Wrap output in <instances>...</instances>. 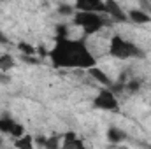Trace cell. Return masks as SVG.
Returning <instances> with one entry per match:
<instances>
[{
	"label": "cell",
	"mask_w": 151,
	"mask_h": 149,
	"mask_svg": "<svg viewBox=\"0 0 151 149\" xmlns=\"http://www.w3.org/2000/svg\"><path fill=\"white\" fill-rule=\"evenodd\" d=\"M49 58L56 69H93L95 58L90 53L84 40H72L67 37H56Z\"/></svg>",
	"instance_id": "1"
},
{
	"label": "cell",
	"mask_w": 151,
	"mask_h": 149,
	"mask_svg": "<svg viewBox=\"0 0 151 149\" xmlns=\"http://www.w3.org/2000/svg\"><path fill=\"white\" fill-rule=\"evenodd\" d=\"M109 53L111 56L118 58V60H128V58H142L144 53L142 49H139L134 42L130 40H125L119 35H114L111 39V44H109Z\"/></svg>",
	"instance_id": "2"
},
{
	"label": "cell",
	"mask_w": 151,
	"mask_h": 149,
	"mask_svg": "<svg viewBox=\"0 0 151 149\" xmlns=\"http://www.w3.org/2000/svg\"><path fill=\"white\" fill-rule=\"evenodd\" d=\"M74 23L77 27H81L84 30V34H95L100 28H104L106 19L100 14H93V12H77L74 18Z\"/></svg>",
	"instance_id": "3"
},
{
	"label": "cell",
	"mask_w": 151,
	"mask_h": 149,
	"mask_svg": "<svg viewBox=\"0 0 151 149\" xmlns=\"http://www.w3.org/2000/svg\"><path fill=\"white\" fill-rule=\"evenodd\" d=\"M93 105L97 109H102V111H118L119 109V104H118V98L111 90H102L99 91V95L95 97L93 100Z\"/></svg>",
	"instance_id": "4"
},
{
	"label": "cell",
	"mask_w": 151,
	"mask_h": 149,
	"mask_svg": "<svg viewBox=\"0 0 151 149\" xmlns=\"http://www.w3.org/2000/svg\"><path fill=\"white\" fill-rule=\"evenodd\" d=\"M74 9L77 12H93V14H106V4L100 0H79L76 2Z\"/></svg>",
	"instance_id": "5"
},
{
	"label": "cell",
	"mask_w": 151,
	"mask_h": 149,
	"mask_svg": "<svg viewBox=\"0 0 151 149\" xmlns=\"http://www.w3.org/2000/svg\"><path fill=\"white\" fill-rule=\"evenodd\" d=\"M60 149H86V146L74 132H67L62 137V148Z\"/></svg>",
	"instance_id": "6"
},
{
	"label": "cell",
	"mask_w": 151,
	"mask_h": 149,
	"mask_svg": "<svg viewBox=\"0 0 151 149\" xmlns=\"http://www.w3.org/2000/svg\"><path fill=\"white\" fill-rule=\"evenodd\" d=\"M106 4V14H109L113 19H116V21H127L128 19V16L123 12V9L116 4V2H113V0H107V2H104Z\"/></svg>",
	"instance_id": "7"
},
{
	"label": "cell",
	"mask_w": 151,
	"mask_h": 149,
	"mask_svg": "<svg viewBox=\"0 0 151 149\" xmlns=\"http://www.w3.org/2000/svg\"><path fill=\"white\" fill-rule=\"evenodd\" d=\"M128 19L137 23V25H146L151 21V16L146 12V11H139V9H134L128 12Z\"/></svg>",
	"instance_id": "8"
},
{
	"label": "cell",
	"mask_w": 151,
	"mask_h": 149,
	"mask_svg": "<svg viewBox=\"0 0 151 149\" xmlns=\"http://www.w3.org/2000/svg\"><path fill=\"white\" fill-rule=\"evenodd\" d=\"M88 72H90V75H91L93 79H97V81H99L100 84H104V86H106L107 90H113V81H111V79H109V77H107L106 74H104V72H102L100 69L93 67V69H90Z\"/></svg>",
	"instance_id": "9"
},
{
	"label": "cell",
	"mask_w": 151,
	"mask_h": 149,
	"mask_svg": "<svg viewBox=\"0 0 151 149\" xmlns=\"http://www.w3.org/2000/svg\"><path fill=\"white\" fill-rule=\"evenodd\" d=\"M125 139H127V133H125L123 130H119L118 126H111V128L107 130V140H109V142L119 144V142H123Z\"/></svg>",
	"instance_id": "10"
},
{
	"label": "cell",
	"mask_w": 151,
	"mask_h": 149,
	"mask_svg": "<svg viewBox=\"0 0 151 149\" xmlns=\"http://www.w3.org/2000/svg\"><path fill=\"white\" fill-rule=\"evenodd\" d=\"M34 137H30V135H23L21 139H16V142H14V146L18 149H34Z\"/></svg>",
	"instance_id": "11"
},
{
	"label": "cell",
	"mask_w": 151,
	"mask_h": 149,
	"mask_svg": "<svg viewBox=\"0 0 151 149\" xmlns=\"http://www.w3.org/2000/svg\"><path fill=\"white\" fill-rule=\"evenodd\" d=\"M14 67V58L11 54H0V72L11 70Z\"/></svg>",
	"instance_id": "12"
},
{
	"label": "cell",
	"mask_w": 151,
	"mask_h": 149,
	"mask_svg": "<svg viewBox=\"0 0 151 149\" xmlns=\"http://www.w3.org/2000/svg\"><path fill=\"white\" fill-rule=\"evenodd\" d=\"M12 126H14V121L11 119V117H7V116H4V117H0V132H4V133H11V130H12Z\"/></svg>",
	"instance_id": "13"
},
{
	"label": "cell",
	"mask_w": 151,
	"mask_h": 149,
	"mask_svg": "<svg viewBox=\"0 0 151 149\" xmlns=\"http://www.w3.org/2000/svg\"><path fill=\"white\" fill-rule=\"evenodd\" d=\"M46 149H60L62 148V137H46V144H44Z\"/></svg>",
	"instance_id": "14"
},
{
	"label": "cell",
	"mask_w": 151,
	"mask_h": 149,
	"mask_svg": "<svg viewBox=\"0 0 151 149\" xmlns=\"http://www.w3.org/2000/svg\"><path fill=\"white\" fill-rule=\"evenodd\" d=\"M18 47H19V51H21L27 58L35 54V47H34V46H30L28 42H19V44H18Z\"/></svg>",
	"instance_id": "15"
},
{
	"label": "cell",
	"mask_w": 151,
	"mask_h": 149,
	"mask_svg": "<svg viewBox=\"0 0 151 149\" xmlns=\"http://www.w3.org/2000/svg\"><path fill=\"white\" fill-rule=\"evenodd\" d=\"M11 137H14V139H21L23 135H25V128L19 125V123H14V126H12V130H11V133H9Z\"/></svg>",
	"instance_id": "16"
},
{
	"label": "cell",
	"mask_w": 151,
	"mask_h": 149,
	"mask_svg": "<svg viewBox=\"0 0 151 149\" xmlns=\"http://www.w3.org/2000/svg\"><path fill=\"white\" fill-rule=\"evenodd\" d=\"M76 9H74V5H67V4H62L60 7H58V12L60 14H72Z\"/></svg>",
	"instance_id": "17"
},
{
	"label": "cell",
	"mask_w": 151,
	"mask_h": 149,
	"mask_svg": "<svg viewBox=\"0 0 151 149\" xmlns=\"http://www.w3.org/2000/svg\"><path fill=\"white\" fill-rule=\"evenodd\" d=\"M139 88H141V84H139L137 81H130V82L127 84V90H128V91H137Z\"/></svg>",
	"instance_id": "18"
},
{
	"label": "cell",
	"mask_w": 151,
	"mask_h": 149,
	"mask_svg": "<svg viewBox=\"0 0 151 149\" xmlns=\"http://www.w3.org/2000/svg\"><path fill=\"white\" fill-rule=\"evenodd\" d=\"M56 34H58V37H65V35H67V27H65V25H58V27H56Z\"/></svg>",
	"instance_id": "19"
},
{
	"label": "cell",
	"mask_w": 151,
	"mask_h": 149,
	"mask_svg": "<svg viewBox=\"0 0 151 149\" xmlns=\"http://www.w3.org/2000/svg\"><path fill=\"white\" fill-rule=\"evenodd\" d=\"M7 42H9V39H7V35L0 32V44H7Z\"/></svg>",
	"instance_id": "20"
},
{
	"label": "cell",
	"mask_w": 151,
	"mask_h": 149,
	"mask_svg": "<svg viewBox=\"0 0 151 149\" xmlns=\"http://www.w3.org/2000/svg\"><path fill=\"white\" fill-rule=\"evenodd\" d=\"M0 82H9V77L7 75H0Z\"/></svg>",
	"instance_id": "21"
},
{
	"label": "cell",
	"mask_w": 151,
	"mask_h": 149,
	"mask_svg": "<svg viewBox=\"0 0 151 149\" xmlns=\"http://www.w3.org/2000/svg\"><path fill=\"white\" fill-rule=\"evenodd\" d=\"M0 146H2V139H0Z\"/></svg>",
	"instance_id": "22"
},
{
	"label": "cell",
	"mask_w": 151,
	"mask_h": 149,
	"mask_svg": "<svg viewBox=\"0 0 151 149\" xmlns=\"http://www.w3.org/2000/svg\"><path fill=\"white\" fill-rule=\"evenodd\" d=\"M150 149H151V148H150Z\"/></svg>",
	"instance_id": "23"
}]
</instances>
